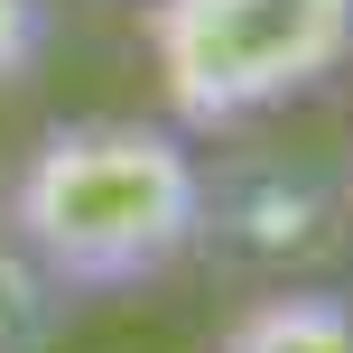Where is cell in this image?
<instances>
[{
  "label": "cell",
  "mask_w": 353,
  "mask_h": 353,
  "mask_svg": "<svg viewBox=\"0 0 353 353\" xmlns=\"http://www.w3.org/2000/svg\"><path fill=\"white\" fill-rule=\"evenodd\" d=\"M195 242H223L251 270H307L335 251V186L307 159H232V176H205Z\"/></svg>",
  "instance_id": "obj_3"
},
{
  "label": "cell",
  "mask_w": 353,
  "mask_h": 353,
  "mask_svg": "<svg viewBox=\"0 0 353 353\" xmlns=\"http://www.w3.org/2000/svg\"><path fill=\"white\" fill-rule=\"evenodd\" d=\"M47 56V0H0V84H28Z\"/></svg>",
  "instance_id": "obj_6"
},
{
  "label": "cell",
  "mask_w": 353,
  "mask_h": 353,
  "mask_svg": "<svg viewBox=\"0 0 353 353\" xmlns=\"http://www.w3.org/2000/svg\"><path fill=\"white\" fill-rule=\"evenodd\" d=\"M56 325H65V288L0 232V353H47Z\"/></svg>",
  "instance_id": "obj_5"
},
{
  "label": "cell",
  "mask_w": 353,
  "mask_h": 353,
  "mask_svg": "<svg viewBox=\"0 0 353 353\" xmlns=\"http://www.w3.org/2000/svg\"><path fill=\"white\" fill-rule=\"evenodd\" d=\"M353 56V0H149V65L168 130L232 140L307 103Z\"/></svg>",
  "instance_id": "obj_2"
},
{
  "label": "cell",
  "mask_w": 353,
  "mask_h": 353,
  "mask_svg": "<svg viewBox=\"0 0 353 353\" xmlns=\"http://www.w3.org/2000/svg\"><path fill=\"white\" fill-rule=\"evenodd\" d=\"M195 168L186 130L168 121H56L0 186V232L47 270L65 298L149 288L195 251Z\"/></svg>",
  "instance_id": "obj_1"
},
{
  "label": "cell",
  "mask_w": 353,
  "mask_h": 353,
  "mask_svg": "<svg viewBox=\"0 0 353 353\" xmlns=\"http://www.w3.org/2000/svg\"><path fill=\"white\" fill-rule=\"evenodd\" d=\"M214 353H353V307H344V288H307V279L261 288L223 325Z\"/></svg>",
  "instance_id": "obj_4"
}]
</instances>
